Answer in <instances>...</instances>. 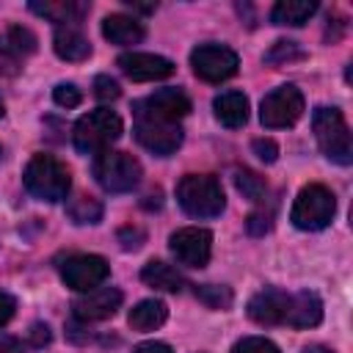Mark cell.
<instances>
[{
	"label": "cell",
	"mask_w": 353,
	"mask_h": 353,
	"mask_svg": "<svg viewBox=\"0 0 353 353\" xmlns=\"http://www.w3.org/2000/svg\"><path fill=\"white\" fill-rule=\"evenodd\" d=\"M301 353H331L328 347H323V345H306Z\"/></svg>",
	"instance_id": "obj_40"
},
{
	"label": "cell",
	"mask_w": 353,
	"mask_h": 353,
	"mask_svg": "<svg viewBox=\"0 0 353 353\" xmlns=\"http://www.w3.org/2000/svg\"><path fill=\"white\" fill-rule=\"evenodd\" d=\"M102 36H105L110 44H119V47L138 44V41L143 39V25H141L135 17L110 14V17L102 19Z\"/></svg>",
	"instance_id": "obj_20"
},
{
	"label": "cell",
	"mask_w": 353,
	"mask_h": 353,
	"mask_svg": "<svg viewBox=\"0 0 353 353\" xmlns=\"http://www.w3.org/2000/svg\"><path fill=\"white\" fill-rule=\"evenodd\" d=\"M176 201L190 218H218L226 207L221 182L212 174H188L176 185Z\"/></svg>",
	"instance_id": "obj_2"
},
{
	"label": "cell",
	"mask_w": 353,
	"mask_h": 353,
	"mask_svg": "<svg viewBox=\"0 0 353 353\" xmlns=\"http://www.w3.org/2000/svg\"><path fill=\"white\" fill-rule=\"evenodd\" d=\"M66 215H69V221L77 223V226L99 223V221H102V201L94 199V196L80 193V196H74V199L66 201Z\"/></svg>",
	"instance_id": "obj_25"
},
{
	"label": "cell",
	"mask_w": 353,
	"mask_h": 353,
	"mask_svg": "<svg viewBox=\"0 0 353 353\" xmlns=\"http://www.w3.org/2000/svg\"><path fill=\"white\" fill-rule=\"evenodd\" d=\"M14 312H17V301H14V295L0 292V328L14 317Z\"/></svg>",
	"instance_id": "obj_36"
},
{
	"label": "cell",
	"mask_w": 353,
	"mask_h": 353,
	"mask_svg": "<svg viewBox=\"0 0 353 353\" xmlns=\"http://www.w3.org/2000/svg\"><path fill=\"white\" fill-rule=\"evenodd\" d=\"M165 317H168V306L163 301H157V298H146V301H141V303H135L130 309L127 323L135 331H154V328H160L165 323Z\"/></svg>",
	"instance_id": "obj_22"
},
{
	"label": "cell",
	"mask_w": 353,
	"mask_h": 353,
	"mask_svg": "<svg viewBox=\"0 0 353 353\" xmlns=\"http://www.w3.org/2000/svg\"><path fill=\"white\" fill-rule=\"evenodd\" d=\"M3 113H6V110H3V99H0V119H3Z\"/></svg>",
	"instance_id": "obj_41"
},
{
	"label": "cell",
	"mask_w": 353,
	"mask_h": 353,
	"mask_svg": "<svg viewBox=\"0 0 353 353\" xmlns=\"http://www.w3.org/2000/svg\"><path fill=\"white\" fill-rule=\"evenodd\" d=\"M190 66L204 83H223L237 72L240 58L223 44H199L190 52Z\"/></svg>",
	"instance_id": "obj_9"
},
{
	"label": "cell",
	"mask_w": 353,
	"mask_h": 353,
	"mask_svg": "<svg viewBox=\"0 0 353 353\" xmlns=\"http://www.w3.org/2000/svg\"><path fill=\"white\" fill-rule=\"evenodd\" d=\"M135 138L143 149H149L157 157H168L182 146V127L176 121L135 116Z\"/></svg>",
	"instance_id": "obj_10"
},
{
	"label": "cell",
	"mask_w": 353,
	"mask_h": 353,
	"mask_svg": "<svg viewBox=\"0 0 353 353\" xmlns=\"http://www.w3.org/2000/svg\"><path fill=\"white\" fill-rule=\"evenodd\" d=\"M0 154H3V152H0Z\"/></svg>",
	"instance_id": "obj_42"
},
{
	"label": "cell",
	"mask_w": 353,
	"mask_h": 353,
	"mask_svg": "<svg viewBox=\"0 0 353 353\" xmlns=\"http://www.w3.org/2000/svg\"><path fill=\"white\" fill-rule=\"evenodd\" d=\"M135 116H149V119H163V121H176L190 113V99L179 88H160L149 94L146 99L135 102Z\"/></svg>",
	"instance_id": "obj_12"
},
{
	"label": "cell",
	"mask_w": 353,
	"mask_h": 353,
	"mask_svg": "<svg viewBox=\"0 0 353 353\" xmlns=\"http://www.w3.org/2000/svg\"><path fill=\"white\" fill-rule=\"evenodd\" d=\"M132 11H141V14H152L154 8H157V3H132V0H124Z\"/></svg>",
	"instance_id": "obj_39"
},
{
	"label": "cell",
	"mask_w": 353,
	"mask_h": 353,
	"mask_svg": "<svg viewBox=\"0 0 353 353\" xmlns=\"http://www.w3.org/2000/svg\"><path fill=\"white\" fill-rule=\"evenodd\" d=\"M141 279H143L149 287L160 290V292H179V290L185 287V276H182L174 265H168V262H163V259L146 262L143 270H141Z\"/></svg>",
	"instance_id": "obj_21"
},
{
	"label": "cell",
	"mask_w": 353,
	"mask_h": 353,
	"mask_svg": "<svg viewBox=\"0 0 353 353\" xmlns=\"http://www.w3.org/2000/svg\"><path fill=\"white\" fill-rule=\"evenodd\" d=\"M0 353H22L19 339H14V336H0Z\"/></svg>",
	"instance_id": "obj_38"
},
{
	"label": "cell",
	"mask_w": 353,
	"mask_h": 353,
	"mask_svg": "<svg viewBox=\"0 0 353 353\" xmlns=\"http://www.w3.org/2000/svg\"><path fill=\"white\" fill-rule=\"evenodd\" d=\"M168 248L179 265L204 268L210 262V254H212V234L207 229H199V226H185L168 237Z\"/></svg>",
	"instance_id": "obj_11"
},
{
	"label": "cell",
	"mask_w": 353,
	"mask_h": 353,
	"mask_svg": "<svg viewBox=\"0 0 353 353\" xmlns=\"http://www.w3.org/2000/svg\"><path fill=\"white\" fill-rule=\"evenodd\" d=\"M119 94H121V88H119V83L113 77H108V74H97L94 77V97L97 99L110 102V99H119Z\"/></svg>",
	"instance_id": "obj_31"
},
{
	"label": "cell",
	"mask_w": 353,
	"mask_h": 353,
	"mask_svg": "<svg viewBox=\"0 0 353 353\" xmlns=\"http://www.w3.org/2000/svg\"><path fill=\"white\" fill-rule=\"evenodd\" d=\"M234 185H237V190H240L248 201H262V196H265V190H268L265 179H262L259 174L248 171V168H240V171L234 174Z\"/></svg>",
	"instance_id": "obj_27"
},
{
	"label": "cell",
	"mask_w": 353,
	"mask_h": 353,
	"mask_svg": "<svg viewBox=\"0 0 353 353\" xmlns=\"http://www.w3.org/2000/svg\"><path fill=\"white\" fill-rule=\"evenodd\" d=\"M110 276V265L105 256L97 254H72L61 262V279L74 292H91L102 287Z\"/></svg>",
	"instance_id": "obj_8"
},
{
	"label": "cell",
	"mask_w": 353,
	"mask_h": 353,
	"mask_svg": "<svg viewBox=\"0 0 353 353\" xmlns=\"http://www.w3.org/2000/svg\"><path fill=\"white\" fill-rule=\"evenodd\" d=\"M312 130H314L320 152L331 163H339V165L353 163V141H350V130H347V121H345L342 110L317 108L314 116H312Z\"/></svg>",
	"instance_id": "obj_3"
},
{
	"label": "cell",
	"mask_w": 353,
	"mask_h": 353,
	"mask_svg": "<svg viewBox=\"0 0 353 353\" xmlns=\"http://www.w3.org/2000/svg\"><path fill=\"white\" fill-rule=\"evenodd\" d=\"M290 309V292L279 287H265L248 301V317L259 325H284Z\"/></svg>",
	"instance_id": "obj_15"
},
{
	"label": "cell",
	"mask_w": 353,
	"mask_h": 353,
	"mask_svg": "<svg viewBox=\"0 0 353 353\" xmlns=\"http://www.w3.org/2000/svg\"><path fill=\"white\" fill-rule=\"evenodd\" d=\"M317 11L314 0H279L270 11V22L273 25H290V28H301L303 22L312 19V14Z\"/></svg>",
	"instance_id": "obj_24"
},
{
	"label": "cell",
	"mask_w": 353,
	"mask_h": 353,
	"mask_svg": "<svg viewBox=\"0 0 353 353\" xmlns=\"http://www.w3.org/2000/svg\"><path fill=\"white\" fill-rule=\"evenodd\" d=\"M119 138H121V119L108 108L80 116L72 130V141L80 154H102Z\"/></svg>",
	"instance_id": "obj_4"
},
{
	"label": "cell",
	"mask_w": 353,
	"mask_h": 353,
	"mask_svg": "<svg viewBox=\"0 0 353 353\" xmlns=\"http://www.w3.org/2000/svg\"><path fill=\"white\" fill-rule=\"evenodd\" d=\"M22 182L33 199L50 201V204L63 201L69 196V188H72L69 168L50 154H33L22 171Z\"/></svg>",
	"instance_id": "obj_1"
},
{
	"label": "cell",
	"mask_w": 353,
	"mask_h": 353,
	"mask_svg": "<svg viewBox=\"0 0 353 353\" xmlns=\"http://www.w3.org/2000/svg\"><path fill=\"white\" fill-rule=\"evenodd\" d=\"M119 306H121V292L116 287H97V290L74 298L72 314L80 323H99V320L113 317Z\"/></svg>",
	"instance_id": "obj_13"
},
{
	"label": "cell",
	"mask_w": 353,
	"mask_h": 353,
	"mask_svg": "<svg viewBox=\"0 0 353 353\" xmlns=\"http://www.w3.org/2000/svg\"><path fill=\"white\" fill-rule=\"evenodd\" d=\"M196 298L210 309H229L234 301L232 290L223 284H201V287H196Z\"/></svg>",
	"instance_id": "obj_26"
},
{
	"label": "cell",
	"mask_w": 353,
	"mask_h": 353,
	"mask_svg": "<svg viewBox=\"0 0 353 353\" xmlns=\"http://www.w3.org/2000/svg\"><path fill=\"white\" fill-rule=\"evenodd\" d=\"M303 58H306V52L295 41H276L265 52V63H273V66H281V63H290V61H303Z\"/></svg>",
	"instance_id": "obj_28"
},
{
	"label": "cell",
	"mask_w": 353,
	"mask_h": 353,
	"mask_svg": "<svg viewBox=\"0 0 353 353\" xmlns=\"http://www.w3.org/2000/svg\"><path fill=\"white\" fill-rule=\"evenodd\" d=\"M334 212H336L334 193L325 185L312 182V185L301 188V193L295 196L290 221H292V226H298L303 232H320L334 221Z\"/></svg>",
	"instance_id": "obj_5"
},
{
	"label": "cell",
	"mask_w": 353,
	"mask_h": 353,
	"mask_svg": "<svg viewBox=\"0 0 353 353\" xmlns=\"http://www.w3.org/2000/svg\"><path fill=\"white\" fill-rule=\"evenodd\" d=\"M212 110L223 127L237 130L248 121V97L243 91H223L212 99Z\"/></svg>",
	"instance_id": "obj_19"
},
{
	"label": "cell",
	"mask_w": 353,
	"mask_h": 353,
	"mask_svg": "<svg viewBox=\"0 0 353 353\" xmlns=\"http://www.w3.org/2000/svg\"><path fill=\"white\" fill-rule=\"evenodd\" d=\"M270 226H273V212H270V210H268V212H265V210H256V212H251L248 221H245V229H248V234H254V237L268 234Z\"/></svg>",
	"instance_id": "obj_32"
},
{
	"label": "cell",
	"mask_w": 353,
	"mask_h": 353,
	"mask_svg": "<svg viewBox=\"0 0 353 353\" xmlns=\"http://www.w3.org/2000/svg\"><path fill=\"white\" fill-rule=\"evenodd\" d=\"M119 69L135 80V83H152V80H165L174 74V61L154 55V52H124L119 55Z\"/></svg>",
	"instance_id": "obj_14"
},
{
	"label": "cell",
	"mask_w": 353,
	"mask_h": 353,
	"mask_svg": "<svg viewBox=\"0 0 353 353\" xmlns=\"http://www.w3.org/2000/svg\"><path fill=\"white\" fill-rule=\"evenodd\" d=\"M52 50L61 61H85L91 55V41L83 36V30L77 25H61L55 28V36H52Z\"/></svg>",
	"instance_id": "obj_18"
},
{
	"label": "cell",
	"mask_w": 353,
	"mask_h": 353,
	"mask_svg": "<svg viewBox=\"0 0 353 353\" xmlns=\"http://www.w3.org/2000/svg\"><path fill=\"white\" fill-rule=\"evenodd\" d=\"M28 8H30L33 14H39V17L55 22L58 28H61V25H77V22L88 14V3H80V0H44V3L33 0Z\"/></svg>",
	"instance_id": "obj_17"
},
{
	"label": "cell",
	"mask_w": 353,
	"mask_h": 353,
	"mask_svg": "<svg viewBox=\"0 0 353 353\" xmlns=\"http://www.w3.org/2000/svg\"><path fill=\"white\" fill-rule=\"evenodd\" d=\"M232 353H279V347L265 336H243L240 342H234Z\"/></svg>",
	"instance_id": "obj_29"
},
{
	"label": "cell",
	"mask_w": 353,
	"mask_h": 353,
	"mask_svg": "<svg viewBox=\"0 0 353 353\" xmlns=\"http://www.w3.org/2000/svg\"><path fill=\"white\" fill-rule=\"evenodd\" d=\"M303 108H306V102H303L301 88L287 83V85H279L270 94H265V99L259 105V121L268 130H284V127H292L303 116Z\"/></svg>",
	"instance_id": "obj_7"
},
{
	"label": "cell",
	"mask_w": 353,
	"mask_h": 353,
	"mask_svg": "<svg viewBox=\"0 0 353 353\" xmlns=\"http://www.w3.org/2000/svg\"><path fill=\"white\" fill-rule=\"evenodd\" d=\"M320 320H323V301L314 292L303 290V292L290 295V309H287L284 325H290V328H314V325H320Z\"/></svg>",
	"instance_id": "obj_16"
},
{
	"label": "cell",
	"mask_w": 353,
	"mask_h": 353,
	"mask_svg": "<svg viewBox=\"0 0 353 353\" xmlns=\"http://www.w3.org/2000/svg\"><path fill=\"white\" fill-rule=\"evenodd\" d=\"M254 154L262 160V163H276V157H279V146L270 141V138H254Z\"/></svg>",
	"instance_id": "obj_34"
},
{
	"label": "cell",
	"mask_w": 353,
	"mask_h": 353,
	"mask_svg": "<svg viewBox=\"0 0 353 353\" xmlns=\"http://www.w3.org/2000/svg\"><path fill=\"white\" fill-rule=\"evenodd\" d=\"M36 44H39L36 36H33L28 28H22V25H11V28H6V30L0 33V52H3L11 63H17L19 58L36 52Z\"/></svg>",
	"instance_id": "obj_23"
},
{
	"label": "cell",
	"mask_w": 353,
	"mask_h": 353,
	"mask_svg": "<svg viewBox=\"0 0 353 353\" xmlns=\"http://www.w3.org/2000/svg\"><path fill=\"white\" fill-rule=\"evenodd\" d=\"M143 240H146V234H143V229H138V226H124V229H119V243H121L124 251H138V248L143 245Z\"/></svg>",
	"instance_id": "obj_33"
},
{
	"label": "cell",
	"mask_w": 353,
	"mask_h": 353,
	"mask_svg": "<svg viewBox=\"0 0 353 353\" xmlns=\"http://www.w3.org/2000/svg\"><path fill=\"white\" fill-rule=\"evenodd\" d=\"M141 163L127 152H102L94 160V179L108 193H127L141 182Z\"/></svg>",
	"instance_id": "obj_6"
},
{
	"label": "cell",
	"mask_w": 353,
	"mask_h": 353,
	"mask_svg": "<svg viewBox=\"0 0 353 353\" xmlns=\"http://www.w3.org/2000/svg\"><path fill=\"white\" fill-rule=\"evenodd\" d=\"M50 339H52V334H50V325L47 323H33L30 325V331H28L30 347H44V345H50Z\"/></svg>",
	"instance_id": "obj_35"
},
{
	"label": "cell",
	"mask_w": 353,
	"mask_h": 353,
	"mask_svg": "<svg viewBox=\"0 0 353 353\" xmlns=\"http://www.w3.org/2000/svg\"><path fill=\"white\" fill-rule=\"evenodd\" d=\"M132 353H174L165 342H141L132 347Z\"/></svg>",
	"instance_id": "obj_37"
},
{
	"label": "cell",
	"mask_w": 353,
	"mask_h": 353,
	"mask_svg": "<svg viewBox=\"0 0 353 353\" xmlns=\"http://www.w3.org/2000/svg\"><path fill=\"white\" fill-rule=\"evenodd\" d=\"M52 99H55V105H61V108H77L80 105V99H83V94H80V88L74 85V83H58L55 88H52Z\"/></svg>",
	"instance_id": "obj_30"
}]
</instances>
